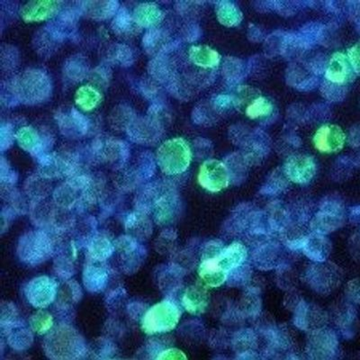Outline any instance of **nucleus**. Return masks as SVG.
I'll list each match as a JSON object with an SVG mask.
<instances>
[{"label":"nucleus","instance_id":"1","mask_svg":"<svg viewBox=\"0 0 360 360\" xmlns=\"http://www.w3.org/2000/svg\"><path fill=\"white\" fill-rule=\"evenodd\" d=\"M160 167L167 174L176 175L184 172L191 162V150L183 139L167 141L160 148Z\"/></svg>","mask_w":360,"mask_h":360},{"label":"nucleus","instance_id":"2","mask_svg":"<svg viewBox=\"0 0 360 360\" xmlns=\"http://www.w3.org/2000/svg\"><path fill=\"white\" fill-rule=\"evenodd\" d=\"M179 317V310L176 304L164 301L148 311L143 319V330L150 334L169 332L178 324Z\"/></svg>","mask_w":360,"mask_h":360},{"label":"nucleus","instance_id":"10","mask_svg":"<svg viewBox=\"0 0 360 360\" xmlns=\"http://www.w3.org/2000/svg\"><path fill=\"white\" fill-rule=\"evenodd\" d=\"M189 54H191L192 62L197 64L198 66L214 68L219 65L221 62L220 54L205 45L193 46Z\"/></svg>","mask_w":360,"mask_h":360},{"label":"nucleus","instance_id":"3","mask_svg":"<svg viewBox=\"0 0 360 360\" xmlns=\"http://www.w3.org/2000/svg\"><path fill=\"white\" fill-rule=\"evenodd\" d=\"M219 243H211L205 248L200 266L199 276L205 284L210 288H218L223 285L228 278V273L221 268L218 262L217 254L223 249Z\"/></svg>","mask_w":360,"mask_h":360},{"label":"nucleus","instance_id":"12","mask_svg":"<svg viewBox=\"0 0 360 360\" xmlns=\"http://www.w3.org/2000/svg\"><path fill=\"white\" fill-rule=\"evenodd\" d=\"M327 245L326 239L320 236H313L304 239V252L310 259L323 262L327 257Z\"/></svg>","mask_w":360,"mask_h":360},{"label":"nucleus","instance_id":"15","mask_svg":"<svg viewBox=\"0 0 360 360\" xmlns=\"http://www.w3.org/2000/svg\"><path fill=\"white\" fill-rule=\"evenodd\" d=\"M159 359H186V356L184 353L180 352L179 349H172L163 352Z\"/></svg>","mask_w":360,"mask_h":360},{"label":"nucleus","instance_id":"14","mask_svg":"<svg viewBox=\"0 0 360 360\" xmlns=\"http://www.w3.org/2000/svg\"><path fill=\"white\" fill-rule=\"evenodd\" d=\"M348 58L354 72L360 75V43L350 48L348 51Z\"/></svg>","mask_w":360,"mask_h":360},{"label":"nucleus","instance_id":"8","mask_svg":"<svg viewBox=\"0 0 360 360\" xmlns=\"http://www.w3.org/2000/svg\"><path fill=\"white\" fill-rule=\"evenodd\" d=\"M248 256L246 247L240 243H233L223 248L217 254L218 262L221 268L230 274L231 271L239 268L245 262Z\"/></svg>","mask_w":360,"mask_h":360},{"label":"nucleus","instance_id":"4","mask_svg":"<svg viewBox=\"0 0 360 360\" xmlns=\"http://www.w3.org/2000/svg\"><path fill=\"white\" fill-rule=\"evenodd\" d=\"M198 182L208 191L219 192L229 185V170L220 160H208L202 164L199 170Z\"/></svg>","mask_w":360,"mask_h":360},{"label":"nucleus","instance_id":"13","mask_svg":"<svg viewBox=\"0 0 360 360\" xmlns=\"http://www.w3.org/2000/svg\"><path fill=\"white\" fill-rule=\"evenodd\" d=\"M273 105L264 96H258L245 109L246 115L250 119L264 117L271 114Z\"/></svg>","mask_w":360,"mask_h":360},{"label":"nucleus","instance_id":"5","mask_svg":"<svg viewBox=\"0 0 360 360\" xmlns=\"http://www.w3.org/2000/svg\"><path fill=\"white\" fill-rule=\"evenodd\" d=\"M284 172L290 181L297 184H307L316 173V164L307 155L291 156L285 163Z\"/></svg>","mask_w":360,"mask_h":360},{"label":"nucleus","instance_id":"11","mask_svg":"<svg viewBox=\"0 0 360 360\" xmlns=\"http://www.w3.org/2000/svg\"><path fill=\"white\" fill-rule=\"evenodd\" d=\"M217 15L218 20L225 27H237L243 20V13L239 8L230 1L217 3Z\"/></svg>","mask_w":360,"mask_h":360},{"label":"nucleus","instance_id":"9","mask_svg":"<svg viewBox=\"0 0 360 360\" xmlns=\"http://www.w3.org/2000/svg\"><path fill=\"white\" fill-rule=\"evenodd\" d=\"M183 304L189 313L193 314L202 313L207 305V291L200 287L188 288L183 298Z\"/></svg>","mask_w":360,"mask_h":360},{"label":"nucleus","instance_id":"7","mask_svg":"<svg viewBox=\"0 0 360 360\" xmlns=\"http://www.w3.org/2000/svg\"><path fill=\"white\" fill-rule=\"evenodd\" d=\"M354 74L348 56L342 53H335L328 63L326 79L333 84L344 86L354 79Z\"/></svg>","mask_w":360,"mask_h":360},{"label":"nucleus","instance_id":"6","mask_svg":"<svg viewBox=\"0 0 360 360\" xmlns=\"http://www.w3.org/2000/svg\"><path fill=\"white\" fill-rule=\"evenodd\" d=\"M345 140L346 135L342 128L333 124L321 125L313 138L314 147L323 153L339 152L342 149Z\"/></svg>","mask_w":360,"mask_h":360}]
</instances>
